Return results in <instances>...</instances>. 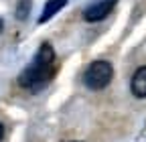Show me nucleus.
<instances>
[{"instance_id": "obj_1", "label": "nucleus", "mask_w": 146, "mask_h": 142, "mask_svg": "<svg viewBox=\"0 0 146 142\" xmlns=\"http://www.w3.org/2000/svg\"><path fill=\"white\" fill-rule=\"evenodd\" d=\"M55 51L49 43H43L36 49L35 57L29 67H25L18 75V85L31 94H39L53 81L57 73V63H55Z\"/></svg>"}, {"instance_id": "obj_2", "label": "nucleus", "mask_w": 146, "mask_h": 142, "mask_svg": "<svg viewBox=\"0 0 146 142\" xmlns=\"http://www.w3.org/2000/svg\"><path fill=\"white\" fill-rule=\"evenodd\" d=\"M112 77H114L112 63L106 61V59H98L91 65H87L85 73H83V83H85V87H89V90L100 92V90H104V87L110 85Z\"/></svg>"}, {"instance_id": "obj_3", "label": "nucleus", "mask_w": 146, "mask_h": 142, "mask_svg": "<svg viewBox=\"0 0 146 142\" xmlns=\"http://www.w3.org/2000/svg\"><path fill=\"white\" fill-rule=\"evenodd\" d=\"M116 4H118V0H100V2H96V4H91V6L85 8L83 19L87 23H100V21H104L106 16L114 10Z\"/></svg>"}, {"instance_id": "obj_4", "label": "nucleus", "mask_w": 146, "mask_h": 142, "mask_svg": "<svg viewBox=\"0 0 146 142\" xmlns=\"http://www.w3.org/2000/svg\"><path fill=\"white\" fill-rule=\"evenodd\" d=\"M130 90L136 98H146V65L138 67L134 71L132 81H130Z\"/></svg>"}, {"instance_id": "obj_5", "label": "nucleus", "mask_w": 146, "mask_h": 142, "mask_svg": "<svg viewBox=\"0 0 146 142\" xmlns=\"http://www.w3.org/2000/svg\"><path fill=\"white\" fill-rule=\"evenodd\" d=\"M67 6V0H47V4H45V8H43V12H41V16L36 19V23L39 25H45V23H49L55 14H57L59 10H63Z\"/></svg>"}, {"instance_id": "obj_6", "label": "nucleus", "mask_w": 146, "mask_h": 142, "mask_svg": "<svg viewBox=\"0 0 146 142\" xmlns=\"http://www.w3.org/2000/svg\"><path fill=\"white\" fill-rule=\"evenodd\" d=\"M31 6H33L31 0H18V2H16V8H14V16H16L18 21H25L27 16H29Z\"/></svg>"}, {"instance_id": "obj_7", "label": "nucleus", "mask_w": 146, "mask_h": 142, "mask_svg": "<svg viewBox=\"0 0 146 142\" xmlns=\"http://www.w3.org/2000/svg\"><path fill=\"white\" fill-rule=\"evenodd\" d=\"M2 138H4V126L0 124V142H2Z\"/></svg>"}, {"instance_id": "obj_8", "label": "nucleus", "mask_w": 146, "mask_h": 142, "mask_svg": "<svg viewBox=\"0 0 146 142\" xmlns=\"http://www.w3.org/2000/svg\"><path fill=\"white\" fill-rule=\"evenodd\" d=\"M0 33H2V21H0Z\"/></svg>"}, {"instance_id": "obj_9", "label": "nucleus", "mask_w": 146, "mask_h": 142, "mask_svg": "<svg viewBox=\"0 0 146 142\" xmlns=\"http://www.w3.org/2000/svg\"><path fill=\"white\" fill-rule=\"evenodd\" d=\"M75 142H79V140H75Z\"/></svg>"}]
</instances>
